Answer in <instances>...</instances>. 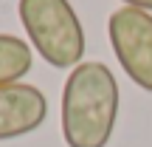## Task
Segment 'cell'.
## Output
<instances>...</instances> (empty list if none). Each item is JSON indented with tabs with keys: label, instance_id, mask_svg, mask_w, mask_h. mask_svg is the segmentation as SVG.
I'll return each instance as SVG.
<instances>
[{
	"label": "cell",
	"instance_id": "cell-1",
	"mask_svg": "<svg viewBox=\"0 0 152 147\" xmlns=\"http://www.w3.org/2000/svg\"><path fill=\"white\" fill-rule=\"evenodd\" d=\"M118 79L104 62L85 60L62 88V136L68 147H107L118 119Z\"/></svg>",
	"mask_w": 152,
	"mask_h": 147
},
{
	"label": "cell",
	"instance_id": "cell-2",
	"mask_svg": "<svg viewBox=\"0 0 152 147\" xmlns=\"http://www.w3.org/2000/svg\"><path fill=\"white\" fill-rule=\"evenodd\" d=\"M17 14L31 45L48 65L73 71L85 62V28L71 0H17Z\"/></svg>",
	"mask_w": 152,
	"mask_h": 147
},
{
	"label": "cell",
	"instance_id": "cell-3",
	"mask_svg": "<svg viewBox=\"0 0 152 147\" xmlns=\"http://www.w3.org/2000/svg\"><path fill=\"white\" fill-rule=\"evenodd\" d=\"M107 37L124 74L152 93V14L121 6L107 20Z\"/></svg>",
	"mask_w": 152,
	"mask_h": 147
},
{
	"label": "cell",
	"instance_id": "cell-4",
	"mask_svg": "<svg viewBox=\"0 0 152 147\" xmlns=\"http://www.w3.org/2000/svg\"><path fill=\"white\" fill-rule=\"evenodd\" d=\"M48 119V99L39 88L14 82L0 88V142L34 133Z\"/></svg>",
	"mask_w": 152,
	"mask_h": 147
},
{
	"label": "cell",
	"instance_id": "cell-5",
	"mask_svg": "<svg viewBox=\"0 0 152 147\" xmlns=\"http://www.w3.org/2000/svg\"><path fill=\"white\" fill-rule=\"evenodd\" d=\"M34 54L31 45L17 34H0V88L14 85L31 71Z\"/></svg>",
	"mask_w": 152,
	"mask_h": 147
},
{
	"label": "cell",
	"instance_id": "cell-6",
	"mask_svg": "<svg viewBox=\"0 0 152 147\" xmlns=\"http://www.w3.org/2000/svg\"><path fill=\"white\" fill-rule=\"evenodd\" d=\"M124 6H132V9H141V11H149L152 14V0H121Z\"/></svg>",
	"mask_w": 152,
	"mask_h": 147
}]
</instances>
